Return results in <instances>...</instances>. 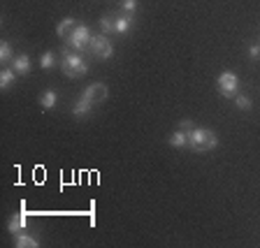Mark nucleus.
<instances>
[{"label":"nucleus","mask_w":260,"mask_h":248,"mask_svg":"<svg viewBox=\"0 0 260 248\" xmlns=\"http://www.w3.org/2000/svg\"><path fill=\"white\" fill-rule=\"evenodd\" d=\"M100 30H103V35L116 32V16H114V14H105L103 19H100Z\"/></svg>","instance_id":"f8f14e48"},{"label":"nucleus","mask_w":260,"mask_h":248,"mask_svg":"<svg viewBox=\"0 0 260 248\" xmlns=\"http://www.w3.org/2000/svg\"><path fill=\"white\" fill-rule=\"evenodd\" d=\"M249 56H251L253 60H258V58H260V44H253V47L249 49Z\"/></svg>","instance_id":"412c9836"},{"label":"nucleus","mask_w":260,"mask_h":248,"mask_svg":"<svg viewBox=\"0 0 260 248\" xmlns=\"http://www.w3.org/2000/svg\"><path fill=\"white\" fill-rule=\"evenodd\" d=\"M188 135H190V132H186V130L179 128L177 132L170 137V144H172L174 149H184V146H188Z\"/></svg>","instance_id":"9b49d317"},{"label":"nucleus","mask_w":260,"mask_h":248,"mask_svg":"<svg viewBox=\"0 0 260 248\" xmlns=\"http://www.w3.org/2000/svg\"><path fill=\"white\" fill-rule=\"evenodd\" d=\"M107 93H109V88L105 86L103 81H95V84H91V86L84 88L81 97H84L86 102H91V104H98V102H103L105 97H107Z\"/></svg>","instance_id":"423d86ee"},{"label":"nucleus","mask_w":260,"mask_h":248,"mask_svg":"<svg viewBox=\"0 0 260 248\" xmlns=\"http://www.w3.org/2000/svg\"><path fill=\"white\" fill-rule=\"evenodd\" d=\"M91 109H93V104H91V102H86L84 97H79V102H77L75 107H72V114H75V116H86V114L91 112Z\"/></svg>","instance_id":"2eb2a0df"},{"label":"nucleus","mask_w":260,"mask_h":248,"mask_svg":"<svg viewBox=\"0 0 260 248\" xmlns=\"http://www.w3.org/2000/svg\"><path fill=\"white\" fill-rule=\"evenodd\" d=\"M121 7H123L125 14H135V10H137V0H121Z\"/></svg>","instance_id":"6ab92c4d"},{"label":"nucleus","mask_w":260,"mask_h":248,"mask_svg":"<svg viewBox=\"0 0 260 248\" xmlns=\"http://www.w3.org/2000/svg\"><path fill=\"white\" fill-rule=\"evenodd\" d=\"M237 107L244 109V112H249V109H251V100L246 95H237Z\"/></svg>","instance_id":"aec40b11"},{"label":"nucleus","mask_w":260,"mask_h":248,"mask_svg":"<svg viewBox=\"0 0 260 248\" xmlns=\"http://www.w3.org/2000/svg\"><path fill=\"white\" fill-rule=\"evenodd\" d=\"M60 70L65 77L70 79H79L88 72V65L84 63L81 56H77V51H63V58H60Z\"/></svg>","instance_id":"f03ea898"},{"label":"nucleus","mask_w":260,"mask_h":248,"mask_svg":"<svg viewBox=\"0 0 260 248\" xmlns=\"http://www.w3.org/2000/svg\"><path fill=\"white\" fill-rule=\"evenodd\" d=\"M12 70L16 72V75H28L30 72V58H28L26 54H21V56H16L14 60H12Z\"/></svg>","instance_id":"1a4fd4ad"},{"label":"nucleus","mask_w":260,"mask_h":248,"mask_svg":"<svg viewBox=\"0 0 260 248\" xmlns=\"http://www.w3.org/2000/svg\"><path fill=\"white\" fill-rule=\"evenodd\" d=\"M179 128L186 130V132H190V130H193V123H190V121H181V123H179Z\"/></svg>","instance_id":"4be33fe9"},{"label":"nucleus","mask_w":260,"mask_h":248,"mask_svg":"<svg viewBox=\"0 0 260 248\" xmlns=\"http://www.w3.org/2000/svg\"><path fill=\"white\" fill-rule=\"evenodd\" d=\"M91 38H93L91 28L84 26V23H79V26H77V30L72 32V38L68 40V44H70L75 51H84V49L91 47Z\"/></svg>","instance_id":"20e7f679"},{"label":"nucleus","mask_w":260,"mask_h":248,"mask_svg":"<svg viewBox=\"0 0 260 248\" xmlns=\"http://www.w3.org/2000/svg\"><path fill=\"white\" fill-rule=\"evenodd\" d=\"M130 26H133V14H123V16H116V32H128Z\"/></svg>","instance_id":"4468645a"},{"label":"nucleus","mask_w":260,"mask_h":248,"mask_svg":"<svg viewBox=\"0 0 260 248\" xmlns=\"http://www.w3.org/2000/svg\"><path fill=\"white\" fill-rule=\"evenodd\" d=\"M216 86H218V91H221V95L235 97V95H237V88H239V79H237V75H235V72L225 70V72H221V75H218Z\"/></svg>","instance_id":"7ed1b4c3"},{"label":"nucleus","mask_w":260,"mask_h":248,"mask_svg":"<svg viewBox=\"0 0 260 248\" xmlns=\"http://www.w3.org/2000/svg\"><path fill=\"white\" fill-rule=\"evenodd\" d=\"M40 65H42L44 70L54 67V65H56V54H54V51H47V54H42V58H40Z\"/></svg>","instance_id":"f3484780"},{"label":"nucleus","mask_w":260,"mask_h":248,"mask_svg":"<svg viewBox=\"0 0 260 248\" xmlns=\"http://www.w3.org/2000/svg\"><path fill=\"white\" fill-rule=\"evenodd\" d=\"M188 146L193 151H214L218 146V137L209 128H193L188 135Z\"/></svg>","instance_id":"f257e3e1"},{"label":"nucleus","mask_w":260,"mask_h":248,"mask_svg":"<svg viewBox=\"0 0 260 248\" xmlns=\"http://www.w3.org/2000/svg\"><path fill=\"white\" fill-rule=\"evenodd\" d=\"M75 30H77V21H75V19H70V16H68V19H63V21L56 26V32H58V38H63V40H70Z\"/></svg>","instance_id":"6e6552de"},{"label":"nucleus","mask_w":260,"mask_h":248,"mask_svg":"<svg viewBox=\"0 0 260 248\" xmlns=\"http://www.w3.org/2000/svg\"><path fill=\"white\" fill-rule=\"evenodd\" d=\"M56 102H58V93H56L54 88H49V91H44L42 95H40V104H42L44 109L56 107Z\"/></svg>","instance_id":"9d476101"},{"label":"nucleus","mask_w":260,"mask_h":248,"mask_svg":"<svg viewBox=\"0 0 260 248\" xmlns=\"http://www.w3.org/2000/svg\"><path fill=\"white\" fill-rule=\"evenodd\" d=\"M14 77H16L14 70H3V75H0V88H3V91L10 88L12 84H14Z\"/></svg>","instance_id":"dca6fc26"},{"label":"nucleus","mask_w":260,"mask_h":248,"mask_svg":"<svg viewBox=\"0 0 260 248\" xmlns=\"http://www.w3.org/2000/svg\"><path fill=\"white\" fill-rule=\"evenodd\" d=\"M14 246L16 248H38L40 246V241H35L32 237H28V234H16V239H14Z\"/></svg>","instance_id":"ddd939ff"},{"label":"nucleus","mask_w":260,"mask_h":248,"mask_svg":"<svg viewBox=\"0 0 260 248\" xmlns=\"http://www.w3.org/2000/svg\"><path fill=\"white\" fill-rule=\"evenodd\" d=\"M93 51V56H98L100 60H107L109 56L114 54V47L112 42H109L105 35H93L91 38V47H88Z\"/></svg>","instance_id":"39448f33"},{"label":"nucleus","mask_w":260,"mask_h":248,"mask_svg":"<svg viewBox=\"0 0 260 248\" xmlns=\"http://www.w3.org/2000/svg\"><path fill=\"white\" fill-rule=\"evenodd\" d=\"M26 211H23V206L19 211H16L14 216L10 218V223H7V227H10V232H14V234H19L23 230V227H26Z\"/></svg>","instance_id":"0eeeda50"},{"label":"nucleus","mask_w":260,"mask_h":248,"mask_svg":"<svg viewBox=\"0 0 260 248\" xmlns=\"http://www.w3.org/2000/svg\"><path fill=\"white\" fill-rule=\"evenodd\" d=\"M0 60L3 63H7V60H12V47L7 42H3L0 44Z\"/></svg>","instance_id":"a211bd4d"}]
</instances>
